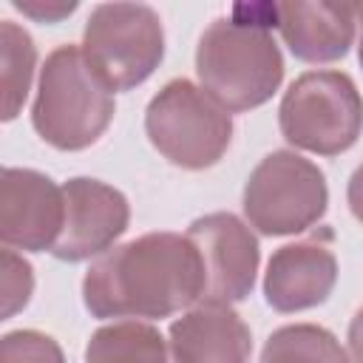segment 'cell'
Returning <instances> with one entry per match:
<instances>
[{
  "instance_id": "6da1fadb",
  "label": "cell",
  "mask_w": 363,
  "mask_h": 363,
  "mask_svg": "<svg viewBox=\"0 0 363 363\" xmlns=\"http://www.w3.org/2000/svg\"><path fill=\"white\" fill-rule=\"evenodd\" d=\"M204 295L199 250L179 233H147L102 252L82 298L94 318H167Z\"/></svg>"
},
{
  "instance_id": "7a4b0ae2",
  "label": "cell",
  "mask_w": 363,
  "mask_h": 363,
  "mask_svg": "<svg viewBox=\"0 0 363 363\" xmlns=\"http://www.w3.org/2000/svg\"><path fill=\"white\" fill-rule=\"evenodd\" d=\"M241 17H218L207 26L196 48V74L201 88L224 111H250L264 105L281 85L284 60L269 37L275 6H238Z\"/></svg>"
},
{
  "instance_id": "3957f363",
  "label": "cell",
  "mask_w": 363,
  "mask_h": 363,
  "mask_svg": "<svg viewBox=\"0 0 363 363\" xmlns=\"http://www.w3.org/2000/svg\"><path fill=\"white\" fill-rule=\"evenodd\" d=\"M113 119V91L77 45H60L48 54L37 99L31 108L34 130L60 150L94 145Z\"/></svg>"
},
{
  "instance_id": "277c9868",
  "label": "cell",
  "mask_w": 363,
  "mask_h": 363,
  "mask_svg": "<svg viewBox=\"0 0 363 363\" xmlns=\"http://www.w3.org/2000/svg\"><path fill=\"white\" fill-rule=\"evenodd\" d=\"M278 119L289 145L320 156H337L349 150L363 130V99L346 74L309 71L284 94Z\"/></svg>"
},
{
  "instance_id": "5b68a950",
  "label": "cell",
  "mask_w": 363,
  "mask_h": 363,
  "mask_svg": "<svg viewBox=\"0 0 363 363\" xmlns=\"http://www.w3.org/2000/svg\"><path fill=\"white\" fill-rule=\"evenodd\" d=\"M145 128L153 147L187 170L216 164L233 136L230 113L190 79H173L150 99Z\"/></svg>"
},
{
  "instance_id": "8992f818",
  "label": "cell",
  "mask_w": 363,
  "mask_h": 363,
  "mask_svg": "<svg viewBox=\"0 0 363 363\" xmlns=\"http://www.w3.org/2000/svg\"><path fill=\"white\" fill-rule=\"evenodd\" d=\"M82 51L111 91L145 82L164 54L162 20L142 3H102L91 11Z\"/></svg>"
},
{
  "instance_id": "52a82bcc",
  "label": "cell",
  "mask_w": 363,
  "mask_h": 363,
  "mask_svg": "<svg viewBox=\"0 0 363 363\" xmlns=\"http://www.w3.org/2000/svg\"><path fill=\"white\" fill-rule=\"evenodd\" d=\"M326 182L318 164L275 150L258 162L244 187L247 221L264 235H289L312 227L326 210Z\"/></svg>"
},
{
  "instance_id": "ba28073f",
  "label": "cell",
  "mask_w": 363,
  "mask_h": 363,
  "mask_svg": "<svg viewBox=\"0 0 363 363\" xmlns=\"http://www.w3.org/2000/svg\"><path fill=\"white\" fill-rule=\"evenodd\" d=\"M201 258L207 303L244 301L258 272V241L233 213H210L196 218L184 233Z\"/></svg>"
},
{
  "instance_id": "9c48e42d",
  "label": "cell",
  "mask_w": 363,
  "mask_h": 363,
  "mask_svg": "<svg viewBox=\"0 0 363 363\" xmlns=\"http://www.w3.org/2000/svg\"><path fill=\"white\" fill-rule=\"evenodd\" d=\"M65 224V193L48 176L26 167L0 173V238L17 250H54Z\"/></svg>"
},
{
  "instance_id": "30bf717a",
  "label": "cell",
  "mask_w": 363,
  "mask_h": 363,
  "mask_svg": "<svg viewBox=\"0 0 363 363\" xmlns=\"http://www.w3.org/2000/svg\"><path fill=\"white\" fill-rule=\"evenodd\" d=\"M65 224L54 244V255L62 261H82L108 247L128 230V199L96 179H71L62 184Z\"/></svg>"
},
{
  "instance_id": "8fae6325",
  "label": "cell",
  "mask_w": 363,
  "mask_h": 363,
  "mask_svg": "<svg viewBox=\"0 0 363 363\" xmlns=\"http://www.w3.org/2000/svg\"><path fill=\"white\" fill-rule=\"evenodd\" d=\"M329 238L332 235L323 233L275 250L264 278V295L272 309L298 312L329 298L337 281V261Z\"/></svg>"
},
{
  "instance_id": "7c38bea8",
  "label": "cell",
  "mask_w": 363,
  "mask_h": 363,
  "mask_svg": "<svg viewBox=\"0 0 363 363\" xmlns=\"http://www.w3.org/2000/svg\"><path fill=\"white\" fill-rule=\"evenodd\" d=\"M275 26L298 60L332 62L340 60L354 40L352 3H275Z\"/></svg>"
},
{
  "instance_id": "4fadbf2b",
  "label": "cell",
  "mask_w": 363,
  "mask_h": 363,
  "mask_svg": "<svg viewBox=\"0 0 363 363\" xmlns=\"http://www.w3.org/2000/svg\"><path fill=\"white\" fill-rule=\"evenodd\" d=\"M170 349L179 363H250L252 337L230 303H201L173 320Z\"/></svg>"
},
{
  "instance_id": "5bb4252c",
  "label": "cell",
  "mask_w": 363,
  "mask_h": 363,
  "mask_svg": "<svg viewBox=\"0 0 363 363\" xmlns=\"http://www.w3.org/2000/svg\"><path fill=\"white\" fill-rule=\"evenodd\" d=\"M85 363H179L159 329L136 320L102 326L91 335Z\"/></svg>"
},
{
  "instance_id": "9a60e30c",
  "label": "cell",
  "mask_w": 363,
  "mask_h": 363,
  "mask_svg": "<svg viewBox=\"0 0 363 363\" xmlns=\"http://www.w3.org/2000/svg\"><path fill=\"white\" fill-rule=\"evenodd\" d=\"M261 363H349V357L329 329L315 323H292L267 337Z\"/></svg>"
},
{
  "instance_id": "2e32d148",
  "label": "cell",
  "mask_w": 363,
  "mask_h": 363,
  "mask_svg": "<svg viewBox=\"0 0 363 363\" xmlns=\"http://www.w3.org/2000/svg\"><path fill=\"white\" fill-rule=\"evenodd\" d=\"M0 45H3V119H14L28 94L37 51L28 31L11 20L0 23Z\"/></svg>"
},
{
  "instance_id": "e0dca14e",
  "label": "cell",
  "mask_w": 363,
  "mask_h": 363,
  "mask_svg": "<svg viewBox=\"0 0 363 363\" xmlns=\"http://www.w3.org/2000/svg\"><path fill=\"white\" fill-rule=\"evenodd\" d=\"M0 363H65V357L54 337L34 329H20L0 340Z\"/></svg>"
},
{
  "instance_id": "ac0fdd59",
  "label": "cell",
  "mask_w": 363,
  "mask_h": 363,
  "mask_svg": "<svg viewBox=\"0 0 363 363\" xmlns=\"http://www.w3.org/2000/svg\"><path fill=\"white\" fill-rule=\"evenodd\" d=\"M34 289L31 267L11 252V247L3 250V318H11L17 309L28 303V295Z\"/></svg>"
},
{
  "instance_id": "d6986e66",
  "label": "cell",
  "mask_w": 363,
  "mask_h": 363,
  "mask_svg": "<svg viewBox=\"0 0 363 363\" xmlns=\"http://www.w3.org/2000/svg\"><path fill=\"white\" fill-rule=\"evenodd\" d=\"M17 9H23L26 14L31 17H40V20H60L62 14H71L77 9V3H57V6H34V3H14Z\"/></svg>"
},
{
  "instance_id": "ffe728a7",
  "label": "cell",
  "mask_w": 363,
  "mask_h": 363,
  "mask_svg": "<svg viewBox=\"0 0 363 363\" xmlns=\"http://www.w3.org/2000/svg\"><path fill=\"white\" fill-rule=\"evenodd\" d=\"M346 199H349V207L354 213L357 221H363V164L352 173L349 179V190H346Z\"/></svg>"
},
{
  "instance_id": "44dd1931",
  "label": "cell",
  "mask_w": 363,
  "mask_h": 363,
  "mask_svg": "<svg viewBox=\"0 0 363 363\" xmlns=\"http://www.w3.org/2000/svg\"><path fill=\"white\" fill-rule=\"evenodd\" d=\"M349 349H352L354 363H363V306L354 312L349 323Z\"/></svg>"
},
{
  "instance_id": "7402d4cb",
  "label": "cell",
  "mask_w": 363,
  "mask_h": 363,
  "mask_svg": "<svg viewBox=\"0 0 363 363\" xmlns=\"http://www.w3.org/2000/svg\"><path fill=\"white\" fill-rule=\"evenodd\" d=\"M354 17H357V23H360V62H363V3L354 6Z\"/></svg>"
}]
</instances>
